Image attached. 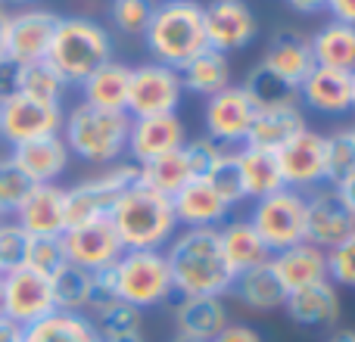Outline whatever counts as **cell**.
Instances as JSON below:
<instances>
[{
  "mask_svg": "<svg viewBox=\"0 0 355 342\" xmlns=\"http://www.w3.org/2000/svg\"><path fill=\"white\" fill-rule=\"evenodd\" d=\"M150 53L159 66L181 69L193 60L200 50H206V28H202V6L196 0H175L159 3L150 28L144 31Z\"/></svg>",
  "mask_w": 355,
  "mask_h": 342,
  "instance_id": "obj_5",
  "label": "cell"
},
{
  "mask_svg": "<svg viewBox=\"0 0 355 342\" xmlns=\"http://www.w3.org/2000/svg\"><path fill=\"white\" fill-rule=\"evenodd\" d=\"M252 122H256V106L250 103L246 91L240 84H231L209 97L206 103V131L215 143H237L246 141Z\"/></svg>",
  "mask_w": 355,
  "mask_h": 342,
  "instance_id": "obj_17",
  "label": "cell"
},
{
  "mask_svg": "<svg viewBox=\"0 0 355 342\" xmlns=\"http://www.w3.org/2000/svg\"><path fill=\"white\" fill-rule=\"evenodd\" d=\"M69 156L72 153H69L66 141L60 134H50L12 147L10 159L31 183H56V177H62V171L69 168Z\"/></svg>",
  "mask_w": 355,
  "mask_h": 342,
  "instance_id": "obj_22",
  "label": "cell"
},
{
  "mask_svg": "<svg viewBox=\"0 0 355 342\" xmlns=\"http://www.w3.org/2000/svg\"><path fill=\"white\" fill-rule=\"evenodd\" d=\"M25 249H28V233L16 221H0V277L22 268Z\"/></svg>",
  "mask_w": 355,
  "mask_h": 342,
  "instance_id": "obj_45",
  "label": "cell"
},
{
  "mask_svg": "<svg viewBox=\"0 0 355 342\" xmlns=\"http://www.w3.org/2000/svg\"><path fill=\"white\" fill-rule=\"evenodd\" d=\"M312 56L315 66L340 69V72H355V28L343 22H327L312 37Z\"/></svg>",
  "mask_w": 355,
  "mask_h": 342,
  "instance_id": "obj_33",
  "label": "cell"
},
{
  "mask_svg": "<svg viewBox=\"0 0 355 342\" xmlns=\"http://www.w3.org/2000/svg\"><path fill=\"white\" fill-rule=\"evenodd\" d=\"M60 16L50 10H19L10 16L6 25V60L12 66H25V62L47 60L50 41Z\"/></svg>",
  "mask_w": 355,
  "mask_h": 342,
  "instance_id": "obj_16",
  "label": "cell"
},
{
  "mask_svg": "<svg viewBox=\"0 0 355 342\" xmlns=\"http://www.w3.org/2000/svg\"><path fill=\"white\" fill-rule=\"evenodd\" d=\"M327 10H331L334 22H343L355 28V0H327Z\"/></svg>",
  "mask_w": 355,
  "mask_h": 342,
  "instance_id": "obj_49",
  "label": "cell"
},
{
  "mask_svg": "<svg viewBox=\"0 0 355 342\" xmlns=\"http://www.w3.org/2000/svg\"><path fill=\"white\" fill-rule=\"evenodd\" d=\"M112 280H116V296L137 312L156 308L175 296L172 271L162 249H125L122 258L112 264Z\"/></svg>",
  "mask_w": 355,
  "mask_h": 342,
  "instance_id": "obj_6",
  "label": "cell"
},
{
  "mask_svg": "<svg viewBox=\"0 0 355 342\" xmlns=\"http://www.w3.org/2000/svg\"><path fill=\"white\" fill-rule=\"evenodd\" d=\"M0 342H25V330L10 318H0Z\"/></svg>",
  "mask_w": 355,
  "mask_h": 342,
  "instance_id": "obj_51",
  "label": "cell"
},
{
  "mask_svg": "<svg viewBox=\"0 0 355 342\" xmlns=\"http://www.w3.org/2000/svg\"><path fill=\"white\" fill-rule=\"evenodd\" d=\"M250 97V103L256 106V112L265 109H281V106H296L300 103V91L287 81H281L275 72H268L265 66H256L240 84Z\"/></svg>",
  "mask_w": 355,
  "mask_h": 342,
  "instance_id": "obj_36",
  "label": "cell"
},
{
  "mask_svg": "<svg viewBox=\"0 0 355 342\" xmlns=\"http://www.w3.org/2000/svg\"><path fill=\"white\" fill-rule=\"evenodd\" d=\"M0 318H3V280H0Z\"/></svg>",
  "mask_w": 355,
  "mask_h": 342,
  "instance_id": "obj_58",
  "label": "cell"
},
{
  "mask_svg": "<svg viewBox=\"0 0 355 342\" xmlns=\"http://www.w3.org/2000/svg\"><path fill=\"white\" fill-rule=\"evenodd\" d=\"M352 109H355V72H352Z\"/></svg>",
  "mask_w": 355,
  "mask_h": 342,
  "instance_id": "obj_59",
  "label": "cell"
},
{
  "mask_svg": "<svg viewBox=\"0 0 355 342\" xmlns=\"http://www.w3.org/2000/svg\"><path fill=\"white\" fill-rule=\"evenodd\" d=\"M296 12H321L327 10V0H287Z\"/></svg>",
  "mask_w": 355,
  "mask_h": 342,
  "instance_id": "obj_52",
  "label": "cell"
},
{
  "mask_svg": "<svg viewBox=\"0 0 355 342\" xmlns=\"http://www.w3.org/2000/svg\"><path fill=\"white\" fill-rule=\"evenodd\" d=\"M184 159H187V168L193 177H206L209 171L221 162V156H225V147L221 143H215L212 137H200V141H190L184 143Z\"/></svg>",
  "mask_w": 355,
  "mask_h": 342,
  "instance_id": "obj_47",
  "label": "cell"
},
{
  "mask_svg": "<svg viewBox=\"0 0 355 342\" xmlns=\"http://www.w3.org/2000/svg\"><path fill=\"white\" fill-rule=\"evenodd\" d=\"M250 224L271 255L306 243V196L300 190L284 187L265 199H256Z\"/></svg>",
  "mask_w": 355,
  "mask_h": 342,
  "instance_id": "obj_7",
  "label": "cell"
},
{
  "mask_svg": "<svg viewBox=\"0 0 355 342\" xmlns=\"http://www.w3.org/2000/svg\"><path fill=\"white\" fill-rule=\"evenodd\" d=\"M184 122L178 112L168 116H147V118H131L128 131V153L137 165L153 162L159 156H168L184 147Z\"/></svg>",
  "mask_w": 355,
  "mask_h": 342,
  "instance_id": "obj_19",
  "label": "cell"
},
{
  "mask_svg": "<svg viewBox=\"0 0 355 342\" xmlns=\"http://www.w3.org/2000/svg\"><path fill=\"white\" fill-rule=\"evenodd\" d=\"M190 177L193 174H190V168H187L184 150H175V153H168V156H159V159H153V162L137 165V183H144V187L153 190V193L168 196V199H172Z\"/></svg>",
  "mask_w": 355,
  "mask_h": 342,
  "instance_id": "obj_37",
  "label": "cell"
},
{
  "mask_svg": "<svg viewBox=\"0 0 355 342\" xmlns=\"http://www.w3.org/2000/svg\"><path fill=\"white\" fill-rule=\"evenodd\" d=\"M110 221L128 252L131 249H159L178 231L172 199L162 193H153V190H147L137 181L116 199Z\"/></svg>",
  "mask_w": 355,
  "mask_h": 342,
  "instance_id": "obj_2",
  "label": "cell"
},
{
  "mask_svg": "<svg viewBox=\"0 0 355 342\" xmlns=\"http://www.w3.org/2000/svg\"><path fill=\"white\" fill-rule=\"evenodd\" d=\"M218 246H221V255H225L227 268L234 271V277L240 271H250L271 258V252L265 249V243L252 231L250 221H227L218 231Z\"/></svg>",
  "mask_w": 355,
  "mask_h": 342,
  "instance_id": "obj_32",
  "label": "cell"
},
{
  "mask_svg": "<svg viewBox=\"0 0 355 342\" xmlns=\"http://www.w3.org/2000/svg\"><path fill=\"white\" fill-rule=\"evenodd\" d=\"M25 342H103L87 314L53 312L44 321L25 327Z\"/></svg>",
  "mask_w": 355,
  "mask_h": 342,
  "instance_id": "obj_34",
  "label": "cell"
},
{
  "mask_svg": "<svg viewBox=\"0 0 355 342\" xmlns=\"http://www.w3.org/2000/svg\"><path fill=\"white\" fill-rule=\"evenodd\" d=\"M277 165L284 174V187L309 190L327 183V156H324V134L306 128L293 137L284 150H277Z\"/></svg>",
  "mask_w": 355,
  "mask_h": 342,
  "instance_id": "obj_15",
  "label": "cell"
},
{
  "mask_svg": "<svg viewBox=\"0 0 355 342\" xmlns=\"http://www.w3.org/2000/svg\"><path fill=\"white\" fill-rule=\"evenodd\" d=\"M209 183L218 190V196L227 202V206H237V202L246 199L243 193V181H240V168H237V156L234 153H225L221 162L209 171Z\"/></svg>",
  "mask_w": 355,
  "mask_h": 342,
  "instance_id": "obj_44",
  "label": "cell"
},
{
  "mask_svg": "<svg viewBox=\"0 0 355 342\" xmlns=\"http://www.w3.org/2000/svg\"><path fill=\"white\" fill-rule=\"evenodd\" d=\"M6 25H10V12L0 10V62L6 60Z\"/></svg>",
  "mask_w": 355,
  "mask_h": 342,
  "instance_id": "obj_54",
  "label": "cell"
},
{
  "mask_svg": "<svg viewBox=\"0 0 355 342\" xmlns=\"http://www.w3.org/2000/svg\"><path fill=\"white\" fill-rule=\"evenodd\" d=\"M62 131V109L60 103H41V100L22 97V93H10L0 100V137L10 147L37 141V137H50Z\"/></svg>",
  "mask_w": 355,
  "mask_h": 342,
  "instance_id": "obj_10",
  "label": "cell"
},
{
  "mask_svg": "<svg viewBox=\"0 0 355 342\" xmlns=\"http://www.w3.org/2000/svg\"><path fill=\"white\" fill-rule=\"evenodd\" d=\"M137 181V165H116L106 174L81 181L78 187L66 190V227L85 224L94 218H110L116 199Z\"/></svg>",
  "mask_w": 355,
  "mask_h": 342,
  "instance_id": "obj_8",
  "label": "cell"
},
{
  "mask_svg": "<svg viewBox=\"0 0 355 342\" xmlns=\"http://www.w3.org/2000/svg\"><path fill=\"white\" fill-rule=\"evenodd\" d=\"M181 75L178 69L159 66H137L131 69V87H128V116L131 118H147V116H168L178 112L181 103Z\"/></svg>",
  "mask_w": 355,
  "mask_h": 342,
  "instance_id": "obj_9",
  "label": "cell"
},
{
  "mask_svg": "<svg viewBox=\"0 0 355 342\" xmlns=\"http://www.w3.org/2000/svg\"><path fill=\"white\" fill-rule=\"evenodd\" d=\"M172 287L178 296H221L231 293L234 271L218 246V227H193L172 237L166 252Z\"/></svg>",
  "mask_w": 355,
  "mask_h": 342,
  "instance_id": "obj_1",
  "label": "cell"
},
{
  "mask_svg": "<svg viewBox=\"0 0 355 342\" xmlns=\"http://www.w3.org/2000/svg\"><path fill=\"white\" fill-rule=\"evenodd\" d=\"M355 231V212L346 206L337 187L315 190L306 196V243L318 249H334Z\"/></svg>",
  "mask_w": 355,
  "mask_h": 342,
  "instance_id": "obj_13",
  "label": "cell"
},
{
  "mask_svg": "<svg viewBox=\"0 0 355 342\" xmlns=\"http://www.w3.org/2000/svg\"><path fill=\"white\" fill-rule=\"evenodd\" d=\"M337 190H340V196H343V199H346V206H349L352 212H355V171H352L349 177H346L343 183H340Z\"/></svg>",
  "mask_w": 355,
  "mask_h": 342,
  "instance_id": "obj_53",
  "label": "cell"
},
{
  "mask_svg": "<svg viewBox=\"0 0 355 342\" xmlns=\"http://www.w3.org/2000/svg\"><path fill=\"white\" fill-rule=\"evenodd\" d=\"M110 60H112V41L110 31L100 22L85 16H66L56 22L53 41H50L47 50V62L66 81V87L85 84Z\"/></svg>",
  "mask_w": 355,
  "mask_h": 342,
  "instance_id": "obj_3",
  "label": "cell"
},
{
  "mask_svg": "<svg viewBox=\"0 0 355 342\" xmlns=\"http://www.w3.org/2000/svg\"><path fill=\"white\" fill-rule=\"evenodd\" d=\"M202 28H206V44L218 53H231V50L250 47L256 41L259 22L252 10L243 0H212L202 6Z\"/></svg>",
  "mask_w": 355,
  "mask_h": 342,
  "instance_id": "obj_14",
  "label": "cell"
},
{
  "mask_svg": "<svg viewBox=\"0 0 355 342\" xmlns=\"http://www.w3.org/2000/svg\"><path fill=\"white\" fill-rule=\"evenodd\" d=\"M0 10H3V0H0Z\"/></svg>",
  "mask_w": 355,
  "mask_h": 342,
  "instance_id": "obj_62",
  "label": "cell"
},
{
  "mask_svg": "<svg viewBox=\"0 0 355 342\" xmlns=\"http://www.w3.org/2000/svg\"><path fill=\"white\" fill-rule=\"evenodd\" d=\"M128 87H131V69L110 60L81 84V93H85V103L94 106V109L125 112L128 109Z\"/></svg>",
  "mask_w": 355,
  "mask_h": 342,
  "instance_id": "obj_28",
  "label": "cell"
},
{
  "mask_svg": "<svg viewBox=\"0 0 355 342\" xmlns=\"http://www.w3.org/2000/svg\"><path fill=\"white\" fill-rule=\"evenodd\" d=\"M271 268H275L284 293H296V289H302V287L331 280V277H327V252L312 243H296V246H290V249L271 255Z\"/></svg>",
  "mask_w": 355,
  "mask_h": 342,
  "instance_id": "obj_24",
  "label": "cell"
},
{
  "mask_svg": "<svg viewBox=\"0 0 355 342\" xmlns=\"http://www.w3.org/2000/svg\"><path fill=\"white\" fill-rule=\"evenodd\" d=\"M172 208H175L178 224H184V231H193V227H215L225 221L227 212H231V206L218 196V190L209 183V177H190V181L172 196Z\"/></svg>",
  "mask_w": 355,
  "mask_h": 342,
  "instance_id": "obj_20",
  "label": "cell"
},
{
  "mask_svg": "<svg viewBox=\"0 0 355 342\" xmlns=\"http://www.w3.org/2000/svg\"><path fill=\"white\" fill-rule=\"evenodd\" d=\"M324 156H327V187H340L355 171L352 128H340L334 134H324Z\"/></svg>",
  "mask_w": 355,
  "mask_h": 342,
  "instance_id": "obj_39",
  "label": "cell"
},
{
  "mask_svg": "<svg viewBox=\"0 0 355 342\" xmlns=\"http://www.w3.org/2000/svg\"><path fill=\"white\" fill-rule=\"evenodd\" d=\"M159 3H175V0H159Z\"/></svg>",
  "mask_w": 355,
  "mask_h": 342,
  "instance_id": "obj_60",
  "label": "cell"
},
{
  "mask_svg": "<svg viewBox=\"0 0 355 342\" xmlns=\"http://www.w3.org/2000/svg\"><path fill=\"white\" fill-rule=\"evenodd\" d=\"M212 342H262V336L250 324H227Z\"/></svg>",
  "mask_w": 355,
  "mask_h": 342,
  "instance_id": "obj_48",
  "label": "cell"
},
{
  "mask_svg": "<svg viewBox=\"0 0 355 342\" xmlns=\"http://www.w3.org/2000/svg\"><path fill=\"white\" fill-rule=\"evenodd\" d=\"M10 93H16V66L3 60L0 62V100H6Z\"/></svg>",
  "mask_w": 355,
  "mask_h": 342,
  "instance_id": "obj_50",
  "label": "cell"
},
{
  "mask_svg": "<svg viewBox=\"0 0 355 342\" xmlns=\"http://www.w3.org/2000/svg\"><path fill=\"white\" fill-rule=\"evenodd\" d=\"M91 287H94V274L78 264H62L53 277H50V293H53V305L56 312H72V314H85L87 302H91Z\"/></svg>",
  "mask_w": 355,
  "mask_h": 342,
  "instance_id": "obj_35",
  "label": "cell"
},
{
  "mask_svg": "<svg viewBox=\"0 0 355 342\" xmlns=\"http://www.w3.org/2000/svg\"><path fill=\"white\" fill-rule=\"evenodd\" d=\"M237 168H240V181H243V193L252 199H265V196L284 190V174L277 165V153L268 150H256V147H240L237 153Z\"/></svg>",
  "mask_w": 355,
  "mask_h": 342,
  "instance_id": "obj_31",
  "label": "cell"
},
{
  "mask_svg": "<svg viewBox=\"0 0 355 342\" xmlns=\"http://www.w3.org/2000/svg\"><path fill=\"white\" fill-rule=\"evenodd\" d=\"M25 268L37 271L44 277H53L56 271L66 264V249H62V237H28V249H25Z\"/></svg>",
  "mask_w": 355,
  "mask_h": 342,
  "instance_id": "obj_41",
  "label": "cell"
},
{
  "mask_svg": "<svg viewBox=\"0 0 355 342\" xmlns=\"http://www.w3.org/2000/svg\"><path fill=\"white\" fill-rule=\"evenodd\" d=\"M94 327H97L100 336H122V333H137L141 330V312H137L135 305H128V302L116 299L110 302L106 308H100V312H94Z\"/></svg>",
  "mask_w": 355,
  "mask_h": 342,
  "instance_id": "obj_40",
  "label": "cell"
},
{
  "mask_svg": "<svg viewBox=\"0 0 355 342\" xmlns=\"http://www.w3.org/2000/svg\"><path fill=\"white\" fill-rule=\"evenodd\" d=\"M290 321L302 327H334L340 321V296H337V283L321 280L312 287H302L296 293H287L284 299Z\"/></svg>",
  "mask_w": 355,
  "mask_h": 342,
  "instance_id": "obj_26",
  "label": "cell"
},
{
  "mask_svg": "<svg viewBox=\"0 0 355 342\" xmlns=\"http://www.w3.org/2000/svg\"><path fill=\"white\" fill-rule=\"evenodd\" d=\"M259 66H265L281 81H287V84H293L296 91H300V84L315 69L312 44H309V37L300 35V31H277V35L271 37V44Z\"/></svg>",
  "mask_w": 355,
  "mask_h": 342,
  "instance_id": "obj_21",
  "label": "cell"
},
{
  "mask_svg": "<svg viewBox=\"0 0 355 342\" xmlns=\"http://www.w3.org/2000/svg\"><path fill=\"white\" fill-rule=\"evenodd\" d=\"M131 116L128 112H106L78 103L62 122V141L69 153L91 165H110L128 150Z\"/></svg>",
  "mask_w": 355,
  "mask_h": 342,
  "instance_id": "obj_4",
  "label": "cell"
},
{
  "mask_svg": "<svg viewBox=\"0 0 355 342\" xmlns=\"http://www.w3.org/2000/svg\"><path fill=\"white\" fill-rule=\"evenodd\" d=\"M324 342H355V330H334Z\"/></svg>",
  "mask_w": 355,
  "mask_h": 342,
  "instance_id": "obj_55",
  "label": "cell"
},
{
  "mask_svg": "<svg viewBox=\"0 0 355 342\" xmlns=\"http://www.w3.org/2000/svg\"><path fill=\"white\" fill-rule=\"evenodd\" d=\"M0 218H3V215H0Z\"/></svg>",
  "mask_w": 355,
  "mask_h": 342,
  "instance_id": "obj_64",
  "label": "cell"
},
{
  "mask_svg": "<svg viewBox=\"0 0 355 342\" xmlns=\"http://www.w3.org/2000/svg\"><path fill=\"white\" fill-rule=\"evenodd\" d=\"M175 324L181 336L212 342L231 321H227V305L215 296H178Z\"/></svg>",
  "mask_w": 355,
  "mask_h": 342,
  "instance_id": "obj_25",
  "label": "cell"
},
{
  "mask_svg": "<svg viewBox=\"0 0 355 342\" xmlns=\"http://www.w3.org/2000/svg\"><path fill=\"white\" fill-rule=\"evenodd\" d=\"M231 293L252 312H275V308H284V299H287L275 268H271V258L250 271H240L234 277Z\"/></svg>",
  "mask_w": 355,
  "mask_h": 342,
  "instance_id": "obj_29",
  "label": "cell"
},
{
  "mask_svg": "<svg viewBox=\"0 0 355 342\" xmlns=\"http://www.w3.org/2000/svg\"><path fill=\"white\" fill-rule=\"evenodd\" d=\"M178 75H181L184 91L200 93V97H215L218 91L231 87V62H227L225 53H218L212 47L200 50L193 60H187L178 69Z\"/></svg>",
  "mask_w": 355,
  "mask_h": 342,
  "instance_id": "obj_30",
  "label": "cell"
},
{
  "mask_svg": "<svg viewBox=\"0 0 355 342\" xmlns=\"http://www.w3.org/2000/svg\"><path fill=\"white\" fill-rule=\"evenodd\" d=\"M0 280H3V318H10L22 330L56 312L53 293H50V277L22 264V268L3 274Z\"/></svg>",
  "mask_w": 355,
  "mask_h": 342,
  "instance_id": "obj_12",
  "label": "cell"
},
{
  "mask_svg": "<svg viewBox=\"0 0 355 342\" xmlns=\"http://www.w3.org/2000/svg\"><path fill=\"white\" fill-rule=\"evenodd\" d=\"M306 112L302 106H281V109H265L256 112V122H252L250 134H246V147L256 150H268V153H277L284 150L290 141H293L300 131H306Z\"/></svg>",
  "mask_w": 355,
  "mask_h": 342,
  "instance_id": "obj_27",
  "label": "cell"
},
{
  "mask_svg": "<svg viewBox=\"0 0 355 342\" xmlns=\"http://www.w3.org/2000/svg\"><path fill=\"white\" fill-rule=\"evenodd\" d=\"M62 91H66V81L56 75V69L47 60L16 66V93L22 97L41 100V103H60Z\"/></svg>",
  "mask_w": 355,
  "mask_h": 342,
  "instance_id": "obj_38",
  "label": "cell"
},
{
  "mask_svg": "<svg viewBox=\"0 0 355 342\" xmlns=\"http://www.w3.org/2000/svg\"><path fill=\"white\" fill-rule=\"evenodd\" d=\"M352 134H355V128H352Z\"/></svg>",
  "mask_w": 355,
  "mask_h": 342,
  "instance_id": "obj_63",
  "label": "cell"
},
{
  "mask_svg": "<svg viewBox=\"0 0 355 342\" xmlns=\"http://www.w3.org/2000/svg\"><path fill=\"white\" fill-rule=\"evenodd\" d=\"M3 3H6V0H3ZM12 3H25V0H12Z\"/></svg>",
  "mask_w": 355,
  "mask_h": 342,
  "instance_id": "obj_61",
  "label": "cell"
},
{
  "mask_svg": "<svg viewBox=\"0 0 355 342\" xmlns=\"http://www.w3.org/2000/svg\"><path fill=\"white\" fill-rule=\"evenodd\" d=\"M172 342H202V339H193V336H181V333H178V336H175Z\"/></svg>",
  "mask_w": 355,
  "mask_h": 342,
  "instance_id": "obj_57",
  "label": "cell"
},
{
  "mask_svg": "<svg viewBox=\"0 0 355 342\" xmlns=\"http://www.w3.org/2000/svg\"><path fill=\"white\" fill-rule=\"evenodd\" d=\"M159 0H112V22L122 35H144L156 16Z\"/></svg>",
  "mask_w": 355,
  "mask_h": 342,
  "instance_id": "obj_42",
  "label": "cell"
},
{
  "mask_svg": "<svg viewBox=\"0 0 355 342\" xmlns=\"http://www.w3.org/2000/svg\"><path fill=\"white\" fill-rule=\"evenodd\" d=\"M327 277L331 283L355 289V231L340 246L327 249Z\"/></svg>",
  "mask_w": 355,
  "mask_h": 342,
  "instance_id": "obj_46",
  "label": "cell"
},
{
  "mask_svg": "<svg viewBox=\"0 0 355 342\" xmlns=\"http://www.w3.org/2000/svg\"><path fill=\"white\" fill-rule=\"evenodd\" d=\"M31 181L16 168L12 159H0V215H16L22 199L28 196Z\"/></svg>",
  "mask_w": 355,
  "mask_h": 342,
  "instance_id": "obj_43",
  "label": "cell"
},
{
  "mask_svg": "<svg viewBox=\"0 0 355 342\" xmlns=\"http://www.w3.org/2000/svg\"><path fill=\"white\" fill-rule=\"evenodd\" d=\"M16 224L28 237H62L66 231V190L60 183H31L16 208Z\"/></svg>",
  "mask_w": 355,
  "mask_h": 342,
  "instance_id": "obj_18",
  "label": "cell"
},
{
  "mask_svg": "<svg viewBox=\"0 0 355 342\" xmlns=\"http://www.w3.org/2000/svg\"><path fill=\"white\" fill-rule=\"evenodd\" d=\"M103 342H144V336L137 330V333H122V336H106Z\"/></svg>",
  "mask_w": 355,
  "mask_h": 342,
  "instance_id": "obj_56",
  "label": "cell"
},
{
  "mask_svg": "<svg viewBox=\"0 0 355 342\" xmlns=\"http://www.w3.org/2000/svg\"><path fill=\"white\" fill-rule=\"evenodd\" d=\"M300 100L312 112L321 116H340L352 109V72L315 66L309 78L300 84Z\"/></svg>",
  "mask_w": 355,
  "mask_h": 342,
  "instance_id": "obj_23",
  "label": "cell"
},
{
  "mask_svg": "<svg viewBox=\"0 0 355 342\" xmlns=\"http://www.w3.org/2000/svg\"><path fill=\"white\" fill-rule=\"evenodd\" d=\"M62 249H66L69 264H78V268L97 274V271L110 268L122 258L125 246L110 218H94L85 224L66 227L62 231Z\"/></svg>",
  "mask_w": 355,
  "mask_h": 342,
  "instance_id": "obj_11",
  "label": "cell"
}]
</instances>
